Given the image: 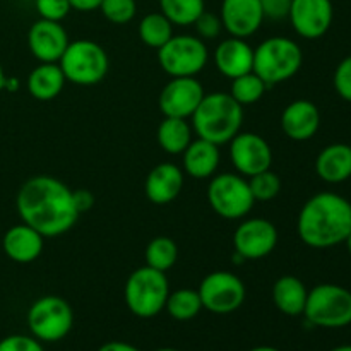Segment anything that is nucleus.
<instances>
[{"mask_svg": "<svg viewBox=\"0 0 351 351\" xmlns=\"http://www.w3.org/2000/svg\"><path fill=\"white\" fill-rule=\"evenodd\" d=\"M5 89H7V91H10V93L17 91V89H19V81H17L16 77H9V79H7Z\"/></svg>", "mask_w": 351, "mask_h": 351, "instance_id": "42", "label": "nucleus"}, {"mask_svg": "<svg viewBox=\"0 0 351 351\" xmlns=\"http://www.w3.org/2000/svg\"><path fill=\"white\" fill-rule=\"evenodd\" d=\"M235 252L245 261L264 259L278 245V230L264 218H250L240 223L233 235Z\"/></svg>", "mask_w": 351, "mask_h": 351, "instance_id": "14", "label": "nucleus"}, {"mask_svg": "<svg viewBox=\"0 0 351 351\" xmlns=\"http://www.w3.org/2000/svg\"><path fill=\"white\" fill-rule=\"evenodd\" d=\"M65 81L77 86H95L106 77L110 60L106 51L91 40H77L69 43L58 60Z\"/></svg>", "mask_w": 351, "mask_h": 351, "instance_id": "7", "label": "nucleus"}, {"mask_svg": "<svg viewBox=\"0 0 351 351\" xmlns=\"http://www.w3.org/2000/svg\"><path fill=\"white\" fill-rule=\"evenodd\" d=\"M165 308H167L171 319L184 322L197 317L199 312L202 311V302L197 290L182 288V290H177L168 295Z\"/></svg>", "mask_w": 351, "mask_h": 351, "instance_id": "28", "label": "nucleus"}, {"mask_svg": "<svg viewBox=\"0 0 351 351\" xmlns=\"http://www.w3.org/2000/svg\"><path fill=\"white\" fill-rule=\"evenodd\" d=\"M208 202L223 219H242L252 211L256 199L242 175L221 173L209 182Z\"/></svg>", "mask_w": 351, "mask_h": 351, "instance_id": "8", "label": "nucleus"}, {"mask_svg": "<svg viewBox=\"0 0 351 351\" xmlns=\"http://www.w3.org/2000/svg\"><path fill=\"white\" fill-rule=\"evenodd\" d=\"M0 351H45L34 336L12 335L0 341Z\"/></svg>", "mask_w": 351, "mask_h": 351, "instance_id": "37", "label": "nucleus"}, {"mask_svg": "<svg viewBox=\"0 0 351 351\" xmlns=\"http://www.w3.org/2000/svg\"><path fill=\"white\" fill-rule=\"evenodd\" d=\"M321 127V112L308 99H295L281 113V129L291 141H308Z\"/></svg>", "mask_w": 351, "mask_h": 351, "instance_id": "18", "label": "nucleus"}, {"mask_svg": "<svg viewBox=\"0 0 351 351\" xmlns=\"http://www.w3.org/2000/svg\"><path fill=\"white\" fill-rule=\"evenodd\" d=\"M304 315L317 328H346L351 324V291L335 283L317 285L308 291Z\"/></svg>", "mask_w": 351, "mask_h": 351, "instance_id": "6", "label": "nucleus"}, {"mask_svg": "<svg viewBox=\"0 0 351 351\" xmlns=\"http://www.w3.org/2000/svg\"><path fill=\"white\" fill-rule=\"evenodd\" d=\"M267 84L256 74V72H247V74L240 75V77L232 79V98L235 99L239 105H252L257 103L266 93Z\"/></svg>", "mask_w": 351, "mask_h": 351, "instance_id": "31", "label": "nucleus"}, {"mask_svg": "<svg viewBox=\"0 0 351 351\" xmlns=\"http://www.w3.org/2000/svg\"><path fill=\"white\" fill-rule=\"evenodd\" d=\"M319 178L328 184H343L351 178V146L345 143L329 144L315 160Z\"/></svg>", "mask_w": 351, "mask_h": 351, "instance_id": "22", "label": "nucleus"}, {"mask_svg": "<svg viewBox=\"0 0 351 351\" xmlns=\"http://www.w3.org/2000/svg\"><path fill=\"white\" fill-rule=\"evenodd\" d=\"M146 195L153 204H170L184 189V171L173 163H161L146 178Z\"/></svg>", "mask_w": 351, "mask_h": 351, "instance_id": "21", "label": "nucleus"}, {"mask_svg": "<svg viewBox=\"0 0 351 351\" xmlns=\"http://www.w3.org/2000/svg\"><path fill=\"white\" fill-rule=\"evenodd\" d=\"M69 34L57 21L38 19L27 33V45L41 64H57L69 47Z\"/></svg>", "mask_w": 351, "mask_h": 351, "instance_id": "16", "label": "nucleus"}, {"mask_svg": "<svg viewBox=\"0 0 351 351\" xmlns=\"http://www.w3.org/2000/svg\"><path fill=\"white\" fill-rule=\"evenodd\" d=\"M16 208L21 221L45 239L64 235L79 218L71 189L50 175H36L24 182L17 192Z\"/></svg>", "mask_w": 351, "mask_h": 351, "instance_id": "1", "label": "nucleus"}, {"mask_svg": "<svg viewBox=\"0 0 351 351\" xmlns=\"http://www.w3.org/2000/svg\"><path fill=\"white\" fill-rule=\"evenodd\" d=\"M219 19L223 29L228 31L233 38L245 40L259 31L266 17L259 0H223Z\"/></svg>", "mask_w": 351, "mask_h": 351, "instance_id": "17", "label": "nucleus"}, {"mask_svg": "<svg viewBox=\"0 0 351 351\" xmlns=\"http://www.w3.org/2000/svg\"><path fill=\"white\" fill-rule=\"evenodd\" d=\"M297 233L311 249H331L351 233V202L335 192L312 195L298 213Z\"/></svg>", "mask_w": 351, "mask_h": 351, "instance_id": "2", "label": "nucleus"}, {"mask_svg": "<svg viewBox=\"0 0 351 351\" xmlns=\"http://www.w3.org/2000/svg\"><path fill=\"white\" fill-rule=\"evenodd\" d=\"M72 324L74 314L71 305L55 295L38 298L27 312V326L38 341H60L71 332Z\"/></svg>", "mask_w": 351, "mask_h": 351, "instance_id": "9", "label": "nucleus"}, {"mask_svg": "<svg viewBox=\"0 0 351 351\" xmlns=\"http://www.w3.org/2000/svg\"><path fill=\"white\" fill-rule=\"evenodd\" d=\"M332 84H335L336 93L345 101L351 103V55L343 58L338 64L335 75H332Z\"/></svg>", "mask_w": 351, "mask_h": 351, "instance_id": "35", "label": "nucleus"}, {"mask_svg": "<svg viewBox=\"0 0 351 351\" xmlns=\"http://www.w3.org/2000/svg\"><path fill=\"white\" fill-rule=\"evenodd\" d=\"M204 88L195 77H173L160 95V110L165 117L191 119L204 98Z\"/></svg>", "mask_w": 351, "mask_h": 351, "instance_id": "15", "label": "nucleus"}, {"mask_svg": "<svg viewBox=\"0 0 351 351\" xmlns=\"http://www.w3.org/2000/svg\"><path fill=\"white\" fill-rule=\"evenodd\" d=\"M34 7L41 19L57 21V23L65 19L72 10L69 0H34Z\"/></svg>", "mask_w": 351, "mask_h": 351, "instance_id": "34", "label": "nucleus"}, {"mask_svg": "<svg viewBox=\"0 0 351 351\" xmlns=\"http://www.w3.org/2000/svg\"><path fill=\"white\" fill-rule=\"evenodd\" d=\"M194 26L195 31H197V36L201 38L202 41L215 40V38H218L223 31V24L219 16H216V14L213 12H206V10L197 17Z\"/></svg>", "mask_w": 351, "mask_h": 351, "instance_id": "36", "label": "nucleus"}, {"mask_svg": "<svg viewBox=\"0 0 351 351\" xmlns=\"http://www.w3.org/2000/svg\"><path fill=\"white\" fill-rule=\"evenodd\" d=\"M178 259V247L168 237H156L146 247V266L167 273Z\"/></svg>", "mask_w": 351, "mask_h": 351, "instance_id": "30", "label": "nucleus"}, {"mask_svg": "<svg viewBox=\"0 0 351 351\" xmlns=\"http://www.w3.org/2000/svg\"><path fill=\"white\" fill-rule=\"evenodd\" d=\"M72 199H74L75 209L81 213L89 211V209L95 206V195H93L91 191L88 189H77V191H72Z\"/></svg>", "mask_w": 351, "mask_h": 351, "instance_id": "39", "label": "nucleus"}, {"mask_svg": "<svg viewBox=\"0 0 351 351\" xmlns=\"http://www.w3.org/2000/svg\"><path fill=\"white\" fill-rule=\"evenodd\" d=\"M202 308L218 315L239 311L245 302V285L230 271H215L199 285Z\"/></svg>", "mask_w": 351, "mask_h": 351, "instance_id": "11", "label": "nucleus"}, {"mask_svg": "<svg viewBox=\"0 0 351 351\" xmlns=\"http://www.w3.org/2000/svg\"><path fill=\"white\" fill-rule=\"evenodd\" d=\"M331 351H351V345H339L336 348H332Z\"/></svg>", "mask_w": 351, "mask_h": 351, "instance_id": "45", "label": "nucleus"}, {"mask_svg": "<svg viewBox=\"0 0 351 351\" xmlns=\"http://www.w3.org/2000/svg\"><path fill=\"white\" fill-rule=\"evenodd\" d=\"M156 351H178V350H173V348H160V350H156Z\"/></svg>", "mask_w": 351, "mask_h": 351, "instance_id": "47", "label": "nucleus"}, {"mask_svg": "<svg viewBox=\"0 0 351 351\" xmlns=\"http://www.w3.org/2000/svg\"><path fill=\"white\" fill-rule=\"evenodd\" d=\"M230 158L242 177L266 171L273 163V151L267 141L254 132H239L230 141Z\"/></svg>", "mask_w": 351, "mask_h": 351, "instance_id": "12", "label": "nucleus"}, {"mask_svg": "<svg viewBox=\"0 0 351 351\" xmlns=\"http://www.w3.org/2000/svg\"><path fill=\"white\" fill-rule=\"evenodd\" d=\"M43 239L41 233L27 226L26 223L10 226L2 240L5 256L17 264L34 263L43 252Z\"/></svg>", "mask_w": 351, "mask_h": 351, "instance_id": "19", "label": "nucleus"}, {"mask_svg": "<svg viewBox=\"0 0 351 351\" xmlns=\"http://www.w3.org/2000/svg\"><path fill=\"white\" fill-rule=\"evenodd\" d=\"M249 187H250V192H252L254 199H256V202L273 201L281 191V178L278 177L274 171H271L269 168V170L261 171V173L250 177Z\"/></svg>", "mask_w": 351, "mask_h": 351, "instance_id": "32", "label": "nucleus"}, {"mask_svg": "<svg viewBox=\"0 0 351 351\" xmlns=\"http://www.w3.org/2000/svg\"><path fill=\"white\" fill-rule=\"evenodd\" d=\"M308 290L297 276H281L273 287V302L278 311L290 317L304 315Z\"/></svg>", "mask_w": 351, "mask_h": 351, "instance_id": "24", "label": "nucleus"}, {"mask_svg": "<svg viewBox=\"0 0 351 351\" xmlns=\"http://www.w3.org/2000/svg\"><path fill=\"white\" fill-rule=\"evenodd\" d=\"M65 86V75L58 64H41L27 77V91L34 99L50 101L57 98Z\"/></svg>", "mask_w": 351, "mask_h": 351, "instance_id": "25", "label": "nucleus"}, {"mask_svg": "<svg viewBox=\"0 0 351 351\" xmlns=\"http://www.w3.org/2000/svg\"><path fill=\"white\" fill-rule=\"evenodd\" d=\"M99 10L106 21L113 24H127L136 17V0H103Z\"/></svg>", "mask_w": 351, "mask_h": 351, "instance_id": "33", "label": "nucleus"}, {"mask_svg": "<svg viewBox=\"0 0 351 351\" xmlns=\"http://www.w3.org/2000/svg\"><path fill=\"white\" fill-rule=\"evenodd\" d=\"M170 295L167 274L149 266L139 267L129 276L123 290L127 308L141 319L156 317Z\"/></svg>", "mask_w": 351, "mask_h": 351, "instance_id": "5", "label": "nucleus"}, {"mask_svg": "<svg viewBox=\"0 0 351 351\" xmlns=\"http://www.w3.org/2000/svg\"><path fill=\"white\" fill-rule=\"evenodd\" d=\"M7 75H5V72H3V69H2V65H0V91H3V89H5V86H7Z\"/></svg>", "mask_w": 351, "mask_h": 351, "instance_id": "43", "label": "nucleus"}, {"mask_svg": "<svg viewBox=\"0 0 351 351\" xmlns=\"http://www.w3.org/2000/svg\"><path fill=\"white\" fill-rule=\"evenodd\" d=\"M345 243H346V247H348V252H350V256H351V233L348 235V239L345 240Z\"/></svg>", "mask_w": 351, "mask_h": 351, "instance_id": "46", "label": "nucleus"}, {"mask_svg": "<svg viewBox=\"0 0 351 351\" xmlns=\"http://www.w3.org/2000/svg\"><path fill=\"white\" fill-rule=\"evenodd\" d=\"M215 64L225 77H240L247 72H252L254 48L242 38L232 36L223 40L215 51Z\"/></svg>", "mask_w": 351, "mask_h": 351, "instance_id": "20", "label": "nucleus"}, {"mask_svg": "<svg viewBox=\"0 0 351 351\" xmlns=\"http://www.w3.org/2000/svg\"><path fill=\"white\" fill-rule=\"evenodd\" d=\"M288 19L298 36L317 40L331 27L335 7L331 0H291Z\"/></svg>", "mask_w": 351, "mask_h": 351, "instance_id": "13", "label": "nucleus"}, {"mask_svg": "<svg viewBox=\"0 0 351 351\" xmlns=\"http://www.w3.org/2000/svg\"><path fill=\"white\" fill-rule=\"evenodd\" d=\"M249 351H280L278 348H273V346H256V348Z\"/></svg>", "mask_w": 351, "mask_h": 351, "instance_id": "44", "label": "nucleus"}, {"mask_svg": "<svg viewBox=\"0 0 351 351\" xmlns=\"http://www.w3.org/2000/svg\"><path fill=\"white\" fill-rule=\"evenodd\" d=\"M98 351H141L136 346L129 345V343H123V341H110L105 343Z\"/></svg>", "mask_w": 351, "mask_h": 351, "instance_id": "41", "label": "nucleus"}, {"mask_svg": "<svg viewBox=\"0 0 351 351\" xmlns=\"http://www.w3.org/2000/svg\"><path fill=\"white\" fill-rule=\"evenodd\" d=\"M304 53L297 41L285 36H273L264 40L254 50L252 71L263 79L267 88L293 77L302 67Z\"/></svg>", "mask_w": 351, "mask_h": 351, "instance_id": "4", "label": "nucleus"}, {"mask_svg": "<svg viewBox=\"0 0 351 351\" xmlns=\"http://www.w3.org/2000/svg\"><path fill=\"white\" fill-rule=\"evenodd\" d=\"M191 119L192 130L197 134L199 139L221 146L240 132L243 106L239 105L230 93H211L204 95Z\"/></svg>", "mask_w": 351, "mask_h": 351, "instance_id": "3", "label": "nucleus"}, {"mask_svg": "<svg viewBox=\"0 0 351 351\" xmlns=\"http://www.w3.org/2000/svg\"><path fill=\"white\" fill-rule=\"evenodd\" d=\"M160 12L173 26H191L206 10L204 0H160Z\"/></svg>", "mask_w": 351, "mask_h": 351, "instance_id": "29", "label": "nucleus"}, {"mask_svg": "<svg viewBox=\"0 0 351 351\" xmlns=\"http://www.w3.org/2000/svg\"><path fill=\"white\" fill-rule=\"evenodd\" d=\"M192 127L185 119L165 117L158 127V144L168 154H182L192 143Z\"/></svg>", "mask_w": 351, "mask_h": 351, "instance_id": "26", "label": "nucleus"}, {"mask_svg": "<svg viewBox=\"0 0 351 351\" xmlns=\"http://www.w3.org/2000/svg\"><path fill=\"white\" fill-rule=\"evenodd\" d=\"M103 0H69L71 7L79 12H91V10L99 9Z\"/></svg>", "mask_w": 351, "mask_h": 351, "instance_id": "40", "label": "nucleus"}, {"mask_svg": "<svg viewBox=\"0 0 351 351\" xmlns=\"http://www.w3.org/2000/svg\"><path fill=\"white\" fill-rule=\"evenodd\" d=\"M209 51L199 36L178 34L158 50L161 69L171 77H194L208 64Z\"/></svg>", "mask_w": 351, "mask_h": 351, "instance_id": "10", "label": "nucleus"}, {"mask_svg": "<svg viewBox=\"0 0 351 351\" xmlns=\"http://www.w3.org/2000/svg\"><path fill=\"white\" fill-rule=\"evenodd\" d=\"M173 36V24L161 12H151L139 23V38L144 45L160 50Z\"/></svg>", "mask_w": 351, "mask_h": 351, "instance_id": "27", "label": "nucleus"}, {"mask_svg": "<svg viewBox=\"0 0 351 351\" xmlns=\"http://www.w3.org/2000/svg\"><path fill=\"white\" fill-rule=\"evenodd\" d=\"M259 2L263 7L264 17L273 21H281L288 17L291 7V0H259Z\"/></svg>", "mask_w": 351, "mask_h": 351, "instance_id": "38", "label": "nucleus"}, {"mask_svg": "<svg viewBox=\"0 0 351 351\" xmlns=\"http://www.w3.org/2000/svg\"><path fill=\"white\" fill-rule=\"evenodd\" d=\"M184 170L189 177L195 180L211 178L219 167V146L204 139L192 141L184 151Z\"/></svg>", "mask_w": 351, "mask_h": 351, "instance_id": "23", "label": "nucleus"}]
</instances>
